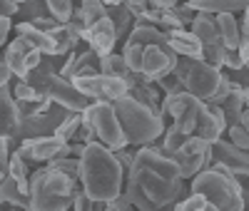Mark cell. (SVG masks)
Here are the masks:
<instances>
[{
	"label": "cell",
	"mask_w": 249,
	"mask_h": 211,
	"mask_svg": "<svg viewBox=\"0 0 249 211\" xmlns=\"http://www.w3.org/2000/svg\"><path fill=\"white\" fill-rule=\"evenodd\" d=\"M15 154H20L28 164H48V162L60 159V157H72V149H70V142L53 134V137L23 139L20 146L15 149Z\"/></svg>",
	"instance_id": "8fae6325"
},
{
	"label": "cell",
	"mask_w": 249,
	"mask_h": 211,
	"mask_svg": "<svg viewBox=\"0 0 249 211\" xmlns=\"http://www.w3.org/2000/svg\"><path fill=\"white\" fill-rule=\"evenodd\" d=\"M10 30H15V25H13V17H0V42L3 45H8V35H10Z\"/></svg>",
	"instance_id": "c3c4849f"
},
{
	"label": "cell",
	"mask_w": 249,
	"mask_h": 211,
	"mask_svg": "<svg viewBox=\"0 0 249 211\" xmlns=\"http://www.w3.org/2000/svg\"><path fill=\"white\" fill-rule=\"evenodd\" d=\"M115 104L117 110V117H120V124H122V132L127 137V144L130 146H147V144H155L160 137H164L167 132V127H164V119L150 110L140 104L137 99H132L130 95L122 97Z\"/></svg>",
	"instance_id": "277c9868"
},
{
	"label": "cell",
	"mask_w": 249,
	"mask_h": 211,
	"mask_svg": "<svg viewBox=\"0 0 249 211\" xmlns=\"http://www.w3.org/2000/svg\"><path fill=\"white\" fill-rule=\"evenodd\" d=\"M230 130V124H227V117H224V110L219 107V104H212V102H207V110L202 112L199 122H197V137L204 139V142H219L222 134Z\"/></svg>",
	"instance_id": "d6986e66"
},
{
	"label": "cell",
	"mask_w": 249,
	"mask_h": 211,
	"mask_svg": "<svg viewBox=\"0 0 249 211\" xmlns=\"http://www.w3.org/2000/svg\"><path fill=\"white\" fill-rule=\"evenodd\" d=\"M82 177L80 184L92 201H112L124 194V166L112 149L102 142L88 144L82 154Z\"/></svg>",
	"instance_id": "7a4b0ae2"
},
{
	"label": "cell",
	"mask_w": 249,
	"mask_h": 211,
	"mask_svg": "<svg viewBox=\"0 0 249 211\" xmlns=\"http://www.w3.org/2000/svg\"><path fill=\"white\" fill-rule=\"evenodd\" d=\"M48 95L55 104H62V107H68L72 112H85L92 104V99L88 95H82L72 80L62 77V75H53L48 80Z\"/></svg>",
	"instance_id": "5bb4252c"
},
{
	"label": "cell",
	"mask_w": 249,
	"mask_h": 211,
	"mask_svg": "<svg viewBox=\"0 0 249 211\" xmlns=\"http://www.w3.org/2000/svg\"><path fill=\"white\" fill-rule=\"evenodd\" d=\"M214 20H217L224 48L227 50H239V20L234 17V13H219V15H214Z\"/></svg>",
	"instance_id": "f1b7e54d"
},
{
	"label": "cell",
	"mask_w": 249,
	"mask_h": 211,
	"mask_svg": "<svg viewBox=\"0 0 249 211\" xmlns=\"http://www.w3.org/2000/svg\"><path fill=\"white\" fill-rule=\"evenodd\" d=\"M80 124H82V112H72L65 122L57 127L55 137L65 139V142H75V137H77V132H80Z\"/></svg>",
	"instance_id": "74e56055"
},
{
	"label": "cell",
	"mask_w": 249,
	"mask_h": 211,
	"mask_svg": "<svg viewBox=\"0 0 249 211\" xmlns=\"http://www.w3.org/2000/svg\"><path fill=\"white\" fill-rule=\"evenodd\" d=\"M124 194L130 196L135 211H177V204H157V201H152L130 174L124 177Z\"/></svg>",
	"instance_id": "484cf974"
},
{
	"label": "cell",
	"mask_w": 249,
	"mask_h": 211,
	"mask_svg": "<svg viewBox=\"0 0 249 211\" xmlns=\"http://www.w3.org/2000/svg\"><path fill=\"white\" fill-rule=\"evenodd\" d=\"M162 107L184 134L192 137L197 132V122H199L202 112L207 110V102L195 97L192 92H179V95H164Z\"/></svg>",
	"instance_id": "8992f818"
},
{
	"label": "cell",
	"mask_w": 249,
	"mask_h": 211,
	"mask_svg": "<svg viewBox=\"0 0 249 211\" xmlns=\"http://www.w3.org/2000/svg\"><path fill=\"white\" fill-rule=\"evenodd\" d=\"M18 3H25V0H18Z\"/></svg>",
	"instance_id": "6f0895ef"
},
{
	"label": "cell",
	"mask_w": 249,
	"mask_h": 211,
	"mask_svg": "<svg viewBox=\"0 0 249 211\" xmlns=\"http://www.w3.org/2000/svg\"><path fill=\"white\" fill-rule=\"evenodd\" d=\"M224 67H230L232 72H237V70L247 67V62L242 60L239 50H227V60H224Z\"/></svg>",
	"instance_id": "bcb514c9"
},
{
	"label": "cell",
	"mask_w": 249,
	"mask_h": 211,
	"mask_svg": "<svg viewBox=\"0 0 249 211\" xmlns=\"http://www.w3.org/2000/svg\"><path fill=\"white\" fill-rule=\"evenodd\" d=\"M199 42H202V50H204V60L214 67H224V60H227V48L222 42V35H219V28H217V20L212 13H197L195 23L190 28Z\"/></svg>",
	"instance_id": "30bf717a"
},
{
	"label": "cell",
	"mask_w": 249,
	"mask_h": 211,
	"mask_svg": "<svg viewBox=\"0 0 249 211\" xmlns=\"http://www.w3.org/2000/svg\"><path fill=\"white\" fill-rule=\"evenodd\" d=\"M48 166H53V169H60L62 174L72 177L75 181H80V177H82V162H80L77 157H60V159H53V162H48Z\"/></svg>",
	"instance_id": "d590c367"
},
{
	"label": "cell",
	"mask_w": 249,
	"mask_h": 211,
	"mask_svg": "<svg viewBox=\"0 0 249 211\" xmlns=\"http://www.w3.org/2000/svg\"><path fill=\"white\" fill-rule=\"evenodd\" d=\"M212 164L227 166L234 177H249V152L232 144L230 139H219L212 144Z\"/></svg>",
	"instance_id": "2e32d148"
},
{
	"label": "cell",
	"mask_w": 249,
	"mask_h": 211,
	"mask_svg": "<svg viewBox=\"0 0 249 211\" xmlns=\"http://www.w3.org/2000/svg\"><path fill=\"white\" fill-rule=\"evenodd\" d=\"M0 102H3V137H10L15 146H20V124H23V114H20L18 99L13 97L10 87H0Z\"/></svg>",
	"instance_id": "44dd1931"
},
{
	"label": "cell",
	"mask_w": 249,
	"mask_h": 211,
	"mask_svg": "<svg viewBox=\"0 0 249 211\" xmlns=\"http://www.w3.org/2000/svg\"><path fill=\"white\" fill-rule=\"evenodd\" d=\"M172 159L177 162L179 166V174L182 179H195L199 172H204V169H210L212 166V144L210 142H204L199 139L197 134H192L190 139H187L179 149L172 154Z\"/></svg>",
	"instance_id": "ba28073f"
},
{
	"label": "cell",
	"mask_w": 249,
	"mask_h": 211,
	"mask_svg": "<svg viewBox=\"0 0 249 211\" xmlns=\"http://www.w3.org/2000/svg\"><path fill=\"white\" fill-rule=\"evenodd\" d=\"M102 3L110 8V5H122V0H102Z\"/></svg>",
	"instance_id": "11a10c76"
},
{
	"label": "cell",
	"mask_w": 249,
	"mask_h": 211,
	"mask_svg": "<svg viewBox=\"0 0 249 211\" xmlns=\"http://www.w3.org/2000/svg\"><path fill=\"white\" fill-rule=\"evenodd\" d=\"M15 37H23L25 42H30L33 48H37L43 55H57V42L50 32L35 28L33 23H25V20H20L15 25Z\"/></svg>",
	"instance_id": "7402d4cb"
},
{
	"label": "cell",
	"mask_w": 249,
	"mask_h": 211,
	"mask_svg": "<svg viewBox=\"0 0 249 211\" xmlns=\"http://www.w3.org/2000/svg\"><path fill=\"white\" fill-rule=\"evenodd\" d=\"M62 77L68 80H80V77H95V75H102V57L95 52V50H85V52H77L72 50L65 62H62Z\"/></svg>",
	"instance_id": "e0dca14e"
},
{
	"label": "cell",
	"mask_w": 249,
	"mask_h": 211,
	"mask_svg": "<svg viewBox=\"0 0 249 211\" xmlns=\"http://www.w3.org/2000/svg\"><path fill=\"white\" fill-rule=\"evenodd\" d=\"M8 211H23V209H15V206H10V209H8Z\"/></svg>",
	"instance_id": "9f6ffc18"
},
{
	"label": "cell",
	"mask_w": 249,
	"mask_h": 211,
	"mask_svg": "<svg viewBox=\"0 0 249 211\" xmlns=\"http://www.w3.org/2000/svg\"><path fill=\"white\" fill-rule=\"evenodd\" d=\"M13 90V97L18 102H43V99H50V97H40V92L33 87L28 80H18L15 84H10Z\"/></svg>",
	"instance_id": "8d00e7d4"
},
{
	"label": "cell",
	"mask_w": 249,
	"mask_h": 211,
	"mask_svg": "<svg viewBox=\"0 0 249 211\" xmlns=\"http://www.w3.org/2000/svg\"><path fill=\"white\" fill-rule=\"evenodd\" d=\"M179 5V0H152V8H160V10H172Z\"/></svg>",
	"instance_id": "816d5d0a"
},
{
	"label": "cell",
	"mask_w": 249,
	"mask_h": 211,
	"mask_svg": "<svg viewBox=\"0 0 249 211\" xmlns=\"http://www.w3.org/2000/svg\"><path fill=\"white\" fill-rule=\"evenodd\" d=\"M195 13H244L249 10V0H187Z\"/></svg>",
	"instance_id": "4316f807"
},
{
	"label": "cell",
	"mask_w": 249,
	"mask_h": 211,
	"mask_svg": "<svg viewBox=\"0 0 249 211\" xmlns=\"http://www.w3.org/2000/svg\"><path fill=\"white\" fill-rule=\"evenodd\" d=\"M179 62V55L172 50V48H160V45H150L144 48V60H142V75L152 80V82H160L162 77H167L175 72Z\"/></svg>",
	"instance_id": "9a60e30c"
},
{
	"label": "cell",
	"mask_w": 249,
	"mask_h": 211,
	"mask_svg": "<svg viewBox=\"0 0 249 211\" xmlns=\"http://www.w3.org/2000/svg\"><path fill=\"white\" fill-rule=\"evenodd\" d=\"M242 124L249 130V107H247V110H244V114H242Z\"/></svg>",
	"instance_id": "db71d44e"
},
{
	"label": "cell",
	"mask_w": 249,
	"mask_h": 211,
	"mask_svg": "<svg viewBox=\"0 0 249 211\" xmlns=\"http://www.w3.org/2000/svg\"><path fill=\"white\" fill-rule=\"evenodd\" d=\"M80 189V181L45 164L30 174V211H70Z\"/></svg>",
	"instance_id": "3957f363"
},
{
	"label": "cell",
	"mask_w": 249,
	"mask_h": 211,
	"mask_svg": "<svg viewBox=\"0 0 249 211\" xmlns=\"http://www.w3.org/2000/svg\"><path fill=\"white\" fill-rule=\"evenodd\" d=\"M70 211H95V201L85 194V189H80V194L75 196V204Z\"/></svg>",
	"instance_id": "ee69618b"
},
{
	"label": "cell",
	"mask_w": 249,
	"mask_h": 211,
	"mask_svg": "<svg viewBox=\"0 0 249 211\" xmlns=\"http://www.w3.org/2000/svg\"><path fill=\"white\" fill-rule=\"evenodd\" d=\"M157 84H160V90H162L164 95H179V92H187V90H184V84H182V82H179L175 75L162 77Z\"/></svg>",
	"instance_id": "7bdbcfd3"
},
{
	"label": "cell",
	"mask_w": 249,
	"mask_h": 211,
	"mask_svg": "<svg viewBox=\"0 0 249 211\" xmlns=\"http://www.w3.org/2000/svg\"><path fill=\"white\" fill-rule=\"evenodd\" d=\"M187 139H190V134H184V132L179 130V127L172 122V124L167 127V132H164V139H162V144L157 146V149H160L164 157H172V154L179 149V146H182Z\"/></svg>",
	"instance_id": "d6a6232c"
},
{
	"label": "cell",
	"mask_w": 249,
	"mask_h": 211,
	"mask_svg": "<svg viewBox=\"0 0 249 211\" xmlns=\"http://www.w3.org/2000/svg\"><path fill=\"white\" fill-rule=\"evenodd\" d=\"M82 95H88L92 102H117L130 95V84L120 77L95 75V77H80L75 80Z\"/></svg>",
	"instance_id": "7c38bea8"
},
{
	"label": "cell",
	"mask_w": 249,
	"mask_h": 211,
	"mask_svg": "<svg viewBox=\"0 0 249 211\" xmlns=\"http://www.w3.org/2000/svg\"><path fill=\"white\" fill-rule=\"evenodd\" d=\"M105 17H107V5L102 0H80V5L75 8V15H72V20H77L82 28H92L95 23H100Z\"/></svg>",
	"instance_id": "83f0119b"
},
{
	"label": "cell",
	"mask_w": 249,
	"mask_h": 211,
	"mask_svg": "<svg viewBox=\"0 0 249 211\" xmlns=\"http://www.w3.org/2000/svg\"><path fill=\"white\" fill-rule=\"evenodd\" d=\"M190 192L207 196L217 209L222 211H244V196H242V184L239 177H234L227 166L212 164L210 169L199 172L190 181Z\"/></svg>",
	"instance_id": "5b68a950"
},
{
	"label": "cell",
	"mask_w": 249,
	"mask_h": 211,
	"mask_svg": "<svg viewBox=\"0 0 249 211\" xmlns=\"http://www.w3.org/2000/svg\"><path fill=\"white\" fill-rule=\"evenodd\" d=\"M219 107L224 110V117H227V124H230V127L242 124V114H244V110H247V102H244V97H242V87H239V84L234 87V92L227 97V102H222Z\"/></svg>",
	"instance_id": "4dcf8cb0"
},
{
	"label": "cell",
	"mask_w": 249,
	"mask_h": 211,
	"mask_svg": "<svg viewBox=\"0 0 249 211\" xmlns=\"http://www.w3.org/2000/svg\"><path fill=\"white\" fill-rule=\"evenodd\" d=\"M48 8H50V15L57 17L60 23H70L72 15H75V5L72 0H45Z\"/></svg>",
	"instance_id": "f35d334b"
},
{
	"label": "cell",
	"mask_w": 249,
	"mask_h": 211,
	"mask_svg": "<svg viewBox=\"0 0 249 211\" xmlns=\"http://www.w3.org/2000/svg\"><path fill=\"white\" fill-rule=\"evenodd\" d=\"M82 40L90 45V50H95L100 57H107L115 52V45H117V30H115V23L110 17L100 20L92 28H85L82 30Z\"/></svg>",
	"instance_id": "ac0fdd59"
},
{
	"label": "cell",
	"mask_w": 249,
	"mask_h": 211,
	"mask_svg": "<svg viewBox=\"0 0 249 211\" xmlns=\"http://www.w3.org/2000/svg\"><path fill=\"white\" fill-rule=\"evenodd\" d=\"M107 211H135V206H132L127 194H120L117 199L107 201Z\"/></svg>",
	"instance_id": "f6af8a7d"
},
{
	"label": "cell",
	"mask_w": 249,
	"mask_h": 211,
	"mask_svg": "<svg viewBox=\"0 0 249 211\" xmlns=\"http://www.w3.org/2000/svg\"><path fill=\"white\" fill-rule=\"evenodd\" d=\"M227 132H230V142L232 144H237V146H242V149L249 152V130H247L244 124H234Z\"/></svg>",
	"instance_id": "b9f144b4"
},
{
	"label": "cell",
	"mask_w": 249,
	"mask_h": 211,
	"mask_svg": "<svg viewBox=\"0 0 249 211\" xmlns=\"http://www.w3.org/2000/svg\"><path fill=\"white\" fill-rule=\"evenodd\" d=\"M222 80H224V72L219 67L210 65L207 60H192L190 72L184 77V90L204 102H212L222 87Z\"/></svg>",
	"instance_id": "9c48e42d"
},
{
	"label": "cell",
	"mask_w": 249,
	"mask_h": 211,
	"mask_svg": "<svg viewBox=\"0 0 249 211\" xmlns=\"http://www.w3.org/2000/svg\"><path fill=\"white\" fill-rule=\"evenodd\" d=\"M242 196H244V206H247V211H249V189H247V186H242Z\"/></svg>",
	"instance_id": "f5cc1de1"
},
{
	"label": "cell",
	"mask_w": 249,
	"mask_h": 211,
	"mask_svg": "<svg viewBox=\"0 0 249 211\" xmlns=\"http://www.w3.org/2000/svg\"><path fill=\"white\" fill-rule=\"evenodd\" d=\"M122 3L132 10V15H135V17H140L144 10H147V8L152 5V0H122Z\"/></svg>",
	"instance_id": "7dc6e473"
},
{
	"label": "cell",
	"mask_w": 249,
	"mask_h": 211,
	"mask_svg": "<svg viewBox=\"0 0 249 211\" xmlns=\"http://www.w3.org/2000/svg\"><path fill=\"white\" fill-rule=\"evenodd\" d=\"M239 55L249 65V10L239 15Z\"/></svg>",
	"instance_id": "ab89813d"
},
{
	"label": "cell",
	"mask_w": 249,
	"mask_h": 211,
	"mask_svg": "<svg viewBox=\"0 0 249 211\" xmlns=\"http://www.w3.org/2000/svg\"><path fill=\"white\" fill-rule=\"evenodd\" d=\"M0 10H3L5 17H13V15L20 13V3L18 0H0Z\"/></svg>",
	"instance_id": "f907efd6"
},
{
	"label": "cell",
	"mask_w": 249,
	"mask_h": 211,
	"mask_svg": "<svg viewBox=\"0 0 249 211\" xmlns=\"http://www.w3.org/2000/svg\"><path fill=\"white\" fill-rule=\"evenodd\" d=\"M130 177L157 204H179L190 194V186L184 184L177 162L172 157H164L155 144L140 146L135 152Z\"/></svg>",
	"instance_id": "6da1fadb"
},
{
	"label": "cell",
	"mask_w": 249,
	"mask_h": 211,
	"mask_svg": "<svg viewBox=\"0 0 249 211\" xmlns=\"http://www.w3.org/2000/svg\"><path fill=\"white\" fill-rule=\"evenodd\" d=\"M122 55H124V60H127V65H130V70H132V72H142L144 48H140V45H127V42H124Z\"/></svg>",
	"instance_id": "60d3db41"
},
{
	"label": "cell",
	"mask_w": 249,
	"mask_h": 211,
	"mask_svg": "<svg viewBox=\"0 0 249 211\" xmlns=\"http://www.w3.org/2000/svg\"><path fill=\"white\" fill-rule=\"evenodd\" d=\"M15 77V72L10 70V65L3 60L0 62V87H10V80Z\"/></svg>",
	"instance_id": "681fc988"
},
{
	"label": "cell",
	"mask_w": 249,
	"mask_h": 211,
	"mask_svg": "<svg viewBox=\"0 0 249 211\" xmlns=\"http://www.w3.org/2000/svg\"><path fill=\"white\" fill-rule=\"evenodd\" d=\"M0 201L15 209L30 211V179L5 174L3 181H0Z\"/></svg>",
	"instance_id": "ffe728a7"
},
{
	"label": "cell",
	"mask_w": 249,
	"mask_h": 211,
	"mask_svg": "<svg viewBox=\"0 0 249 211\" xmlns=\"http://www.w3.org/2000/svg\"><path fill=\"white\" fill-rule=\"evenodd\" d=\"M107 17L115 23V30H117V37L120 40H127L130 37V32L135 30V25H137V17L132 15V10L127 8V5H110L107 8Z\"/></svg>",
	"instance_id": "f546056e"
},
{
	"label": "cell",
	"mask_w": 249,
	"mask_h": 211,
	"mask_svg": "<svg viewBox=\"0 0 249 211\" xmlns=\"http://www.w3.org/2000/svg\"><path fill=\"white\" fill-rule=\"evenodd\" d=\"M170 45L172 50L179 55V57H192V60H204V50H202V42L199 37L187 30V28H179V30H170Z\"/></svg>",
	"instance_id": "603a6c76"
},
{
	"label": "cell",
	"mask_w": 249,
	"mask_h": 211,
	"mask_svg": "<svg viewBox=\"0 0 249 211\" xmlns=\"http://www.w3.org/2000/svg\"><path fill=\"white\" fill-rule=\"evenodd\" d=\"M102 75H107V77H120L127 82V77L132 75L130 65H127V60H124V55H107V57H102Z\"/></svg>",
	"instance_id": "1f68e13d"
},
{
	"label": "cell",
	"mask_w": 249,
	"mask_h": 211,
	"mask_svg": "<svg viewBox=\"0 0 249 211\" xmlns=\"http://www.w3.org/2000/svg\"><path fill=\"white\" fill-rule=\"evenodd\" d=\"M20 17L25 20V23H33L37 17H48L50 15V8L45 0H25V3H20Z\"/></svg>",
	"instance_id": "836d02e7"
},
{
	"label": "cell",
	"mask_w": 249,
	"mask_h": 211,
	"mask_svg": "<svg viewBox=\"0 0 249 211\" xmlns=\"http://www.w3.org/2000/svg\"><path fill=\"white\" fill-rule=\"evenodd\" d=\"M92 124L97 132V142H102L107 149L120 152V149H127L130 146L112 102H92Z\"/></svg>",
	"instance_id": "52a82bcc"
},
{
	"label": "cell",
	"mask_w": 249,
	"mask_h": 211,
	"mask_svg": "<svg viewBox=\"0 0 249 211\" xmlns=\"http://www.w3.org/2000/svg\"><path fill=\"white\" fill-rule=\"evenodd\" d=\"M82 28L77 20H70V23H60L50 35L55 37V42H57V55L60 57H68L75 48H77V42L82 40Z\"/></svg>",
	"instance_id": "d4e9b609"
},
{
	"label": "cell",
	"mask_w": 249,
	"mask_h": 211,
	"mask_svg": "<svg viewBox=\"0 0 249 211\" xmlns=\"http://www.w3.org/2000/svg\"><path fill=\"white\" fill-rule=\"evenodd\" d=\"M3 60L10 65V70L15 72L18 80H28V75L33 70H37L40 65H43L45 55L40 52L37 48H33L30 42H25L23 37H15V40H10L5 45Z\"/></svg>",
	"instance_id": "4fadbf2b"
},
{
	"label": "cell",
	"mask_w": 249,
	"mask_h": 211,
	"mask_svg": "<svg viewBox=\"0 0 249 211\" xmlns=\"http://www.w3.org/2000/svg\"><path fill=\"white\" fill-rule=\"evenodd\" d=\"M127 45H140V48H150V45H160V48H172L170 45V35L155 28V25H147V23H137L135 30L130 32V37L124 40Z\"/></svg>",
	"instance_id": "cb8c5ba5"
},
{
	"label": "cell",
	"mask_w": 249,
	"mask_h": 211,
	"mask_svg": "<svg viewBox=\"0 0 249 211\" xmlns=\"http://www.w3.org/2000/svg\"><path fill=\"white\" fill-rule=\"evenodd\" d=\"M177 211H222V209H217L207 196H202V194H187L179 204H177Z\"/></svg>",
	"instance_id": "e575fe53"
}]
</instances>
